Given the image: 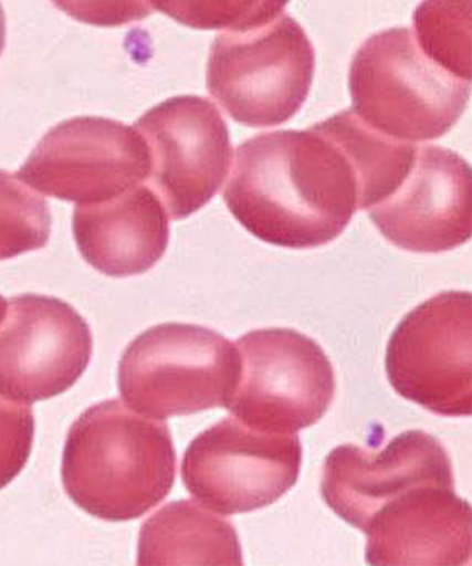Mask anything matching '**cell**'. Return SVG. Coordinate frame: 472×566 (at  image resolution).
<instances>
[{
    "label": "cell",
    "mask_w": 472,
    "mask_h": 566,
    "mask_svg": "<svg viewBox=\"0 0 472 566\" xmlns=\"http://www.w3.org/2000/svg\"><path fill=\"white\" fill-rule=\"evenodd\" d=\"M223 200L256 239L317 249L336 240L360 210V181L342 143L316 124L241 143Z\"/></svg>",
    "instance_id": "cell-1"
},
{
    "label": "cell",
    "mask_w": 472,
    "mask_h": 566,
    "mask_svg": "<svg viewBox=\"0 0 472 566\" xmlns=\"http://www.w3.org/2000/svg\"><path fill=\"white\" fill-rule=\"evenodd\" d=\"M177 452L166 422L113 399L87 409L70 428L62 480L85 513L108 522L140 518L171 493Z\"/></svg>",
    "instance_id": "cell-2"
},
{
    "label": "cell",
    "mask_w": 472,
    "mask_h": 566,
    "mask_svg": "<svg viewBox=\"0 0 472 566\" xmlns=\"http://www.w3.org/2000/svg\"><path fill=\"white\" fill-rule=\"evenodd\" d=\"M353 112L378 134L400 142L436 140L453 128L469 103L471 81L421 51L413 31L371 35L349 70Z\"/></svg>",
    "instance_id": "cell-3"
},
{
    "label": "cell",
    "mask_w": 472,
    "mask_h": 566,
    "mask_svg": "<svg viewBox=\"0 0 472 566\" xmlns=\"http://www.w3.org/2000/svg\"><path fill=\"white\" fill-rule=\"evenodd\" d=\"M238 346L211 328L167 323L132 340L119 360L120 397L150 419L227 408L238 386Z\"/></svg>",
    "instance_id": "cell-4"
},
{
    "label": "cell",
    "mask_w": 472,
    "mask_h": 566,
    "mask_svg": "<svg viewBox=\"0 0 472 566\" xmlns=\"http://www.w3.org/2000/svg\"><path fill=\"white\" fill-rule=\"evenodd\" d=\"M315 76V49L289 14L258 29L218 35L208 59L210 95L235 123L269 128L304 106Z\"/></svg>",
    "instance_id": "cell-5"
},
{
    "label": "cell",
    "mask_w": 472,
    "mask_h": 566,
    "mask_svg": "<svg viewBox=\"0 0 472 566\" xmlns=\"http://www.w3.org/2000/svg\"><path fill=\"white\" fill-rule=\"evenodd\" d=\"M241 370L227 409L255 430L295 433L316 424L336 395L332 361L290 328L255 329L238 343Z\"/></svg>",
    "instance_id": "cell-6"
},
{
    "label": "cell",
    "mask_w": 472,
    "mask_h": 566,
    "mask_svg": "<svg viewBox=\"0 0 472 566\" xmlns=\"http://www.w3.org/2000/svg\"><path fill=\"white\" fill-rule=\"evenodd\" d=\"M472 296L444 291L403 317L386 368L400 397L443 417L472 413Z\"/></svg>",
    "instance_id": "cell-7"
},
{
    "label": "cell",
    "mask_w": 472,
    "mask_h": 566,
    "mask_svg": "<svg viewBox=\"0 0 472 566\" xmlns=\"http://www.w3.org/2000/svg\"><path fill=\"white\" fill-rule=\"evenodd\" d=\"M301 465L296 433L260 431L227 417L190 443L182 481L216 513L243 514L276 503L298 481Z\"/></svg>",
    "instance_id": "cell-8"
},
{
    "label": "cell",
    "mask_w": 472,
    "mask_h": 566,
    "mask_svg": "<svg viewBox=\"0 0 472 566\" xmlns=\"http://www.w3.org/2000/svg\"><path fill=\"white\" fill-rule=\"evenodd\" d=\"M146 142L150 174L146 185L172 221L206 207L227 179L233 161L227 120L206 97L168 98L135 126Z\"/></svg>",
    "instance_id": "cell-9"
},
{
    "label": "cell",
    "mask_w": 472,
    "mask_h": 566,
    "mask_svg": "<svg viewBox=\"0 0 472 566\" xmlns=\"http://www.w3.org/2000/svg\"><path fill=\"white\" fill-rule=\"evenodd\" d=\"M148 174L150 157L139 130L113 119L76 117L49 130L18 176L42 195L78 206L146 184Z\"/></svg>",
    "instance_id": "cell-10"
},
{
    "label": "cell",
    "mask_w": 472,
    "mask_h": 566,
    "mask_svg": "<svg viewBox=\"0 0 472 566\" xmlns=\"http://www.w3.org/2000/svg\"><path fill=\"white\" fill-rule=\"evenodd\" d=\"M93 337L67 302L25 294L0 324V397L32 405L69 391L90 365Z\"/></svg>",
    "instance_id": "cell-11"
},
{
    "label": "cell",
    "mask_w": 472,
    "mask_h": 566,
    "mask_svg": "<svg viewBox=\"0 0 472 566\" xmlns=\"http://www.w3.org/2000/svg\"><path fill=\"white\" fill-rule=\"evenodd\" d=\"M471 201L469 163L448 148L417 146L403 180L367 212L398 249L439 254L470 240Z\"/></svg>",
    "instance_id": "cell-12"
},
{
    "label": "cell",
    "mask_w": 472,
    "mask_h": 566,
    "mask_svg": "<svg viewBox=\"0 0 472 566\" xmlns=\"http://www.w3.org/2000/svg\"><path fill=\"white\" fill-rule=\"evenodd\" d=\"M426 483L454 486L452 463L437 438L408 431L377 453L355 444L334 449L323 464L321 491L339 518L364 532L384 505Z\"/></svg>",
    "instance_id": "cell-13"
},
{
    "label": "cell",
    "mask_w": 472,
    "mask_h": 566,
    "mask_svg": "<svg viewBox=\"0 0 472 566\" xmlns=\"http://www.w3.org/2000/svg\"><path fill=\"white\" fill-rule=\"evenodd\" d=\"M471 521V505L454 493V486L426 483L411 488L367 524V564H469Z\"/></svg>",
    "instance_id": "cell-14"
},
{
    "label": "cell",
    "mask_w": 472,
    "mask_h": 566,
    "mask_svg": "<svg viewBox=\"0 0 472 566\" xmlns=\"http://www.w3.org/2000/svg\"><path fill=\"white\" fill-rule=\"evenodd\" d=\"M73 232L81 255L109 277L143 274L161 260L168 249V213L146 184L112 199L78 205Z\"/></svg>",
    "instance_id": "cell-15"
},
{
    "label": "cell",
    "mask_w": 472,
    "mask_h": 566,
    "mask_svg": "<svg viewBox=\"0 0 472 566\" xmlns=\"http://www.w3.org/2000/svg\"><path fill=\"white\" fill-rule=\"evenodd\" d=\"M139 565H243L234 526L196 500L169 503L143 524Z\"/></svg>",
    "instance_id": "cell-16"
},
{
    "label": "cell",
    "mask_w": 472,
    "mask_h": 566,
    "mask_svg": "<svg viewBox=\"0 0 472 566\" xmlns=\"http://www.w3.org/2000/svg\"><path fill=\"white\" fill-rule=\"evenodd\" d=\"M413 23L421 51L449 73L471 81V0H422Z\"/></svg>",
    "instance_id": "cell-17"
},
{
    "label": "cell",
    "mask_w": 472,
    "mask_h": 566,
    "mask_svg": "<svg viewBox=\"0 0 472 566\" xmlns=\"http://www.w3.org/2000/svg\"><path fill=\"white\" fill-rule=\"evenodd\" d=\"M51 232L45 199L18 175L0 170V261L43 249Z\"/></svg>",
    "instance_id": "cell-18"
},
{
    "label": "cell",
    "mask_w": 472,
    "mask_h": 566,
    "mask_svg": "<svg viewBox=\"0 0 472 566\" xmlns=\"http://www.w3.org/2000/svg\"><path fill=\"white\" fill-rule=\"evenodd\" d=\"M151 8L195 30L244 32L271 23L290 0H148Z\"/></svg>",
    "instance_id": "cell-19"
},
{
    "label": "cell",
    "mask_w": 472,
    "mask_h": 566,
    "mask_svg": "<svg viewBox=\"0 0 472 566\" xmlns=\"http://www.w3.org/2000/svg\"><path fill=\"white\" fill-rule=\"evenodd\" d=\"M34 433L35 419L29 406L0 397V489L24 470Z\"/></svg>",
    "instance_id": "cell-20"
},
{
    "label": "cell",
    "mask_w": 472,
    "mask_h": 566,
    "mask_svg": "<svg viewBox=\"0 0 472 566\" xmlns=\"http://www.w3.org/2000/svg\"><path fill=\"white\" fill-rule=\"evenodd\" d=\"M54 7L81 23L120 27L141 21L153 13L148 0H52Z\"/></svg>",
    "instance_id": "cell-21"
},
{
    "label": "cell",
    "mask_w": 472,
    "mask_h": 566,
    "mask_svg": "<svg viewBox=\"0 0 472 566\" xmlns=\"http://www.w3.org/2000/svg\"><path fill=\"white\" fill-rule=\"evenodd\" d=\"M4 45H7V18H4L2 3H0V54H2Z\"/></svg>",
    "instance_id": "cell-22"
},
{
    "label": "cell",
    "mask_w": 472,
    "mask_h": 566,
    "mask_svg": "<svg viewBox=\"0 0 472 566\" xmlns=\"http://www.w3.org/2000/svg\"><path fill=\"white\" fill-rule=\"evenodd\" d=\"M8 312V302L0 295V323L3 322L4 316H7Z\"/></svg>",
    "instance_id": "cell-23"
}]
</instances>
